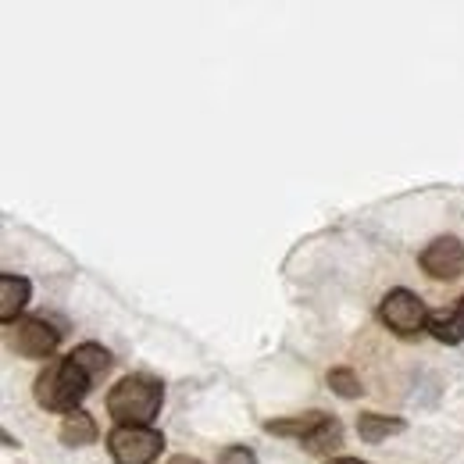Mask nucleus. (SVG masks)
I'll list each match as a JSON object with an SVG mask.
<instances>
[{"label": "nucleus", "mask_w": 464, "mask_h": 464, "mask_svg": "<svg viewBox=\"0 0 464 464\" xmlns=\"http://www.w3.org/2000/svg\"><path fill=\"white\" fill-rule=\"evenodd\" d=\"M93 379L72 361V357H61L51 361L40 375H36V386H33V397L44 411H58V414H72L79 411L82 397L90 393Z\"/></svg>", "instance_id": "obj_1"}, {"label": "nucleus", "mask_w": 464, "mask_h": 464, "mask_svg": "<svg viewBox=\"0 0 464 464\" xmlns=\"http://www.w3.org/2000/svg\"><path fill=\"white\" fill-rule=\"evenodd\" d=\"M165 404V386L150 375H125L108 393V414L118 425H150Z\"/></svg>", "instance_id": "obj_2"}, {"label": "nucleus", "mask_w": 464, "mask_h": 464, "mask_svg": "<svg viewBox=\"0 0 464 464\" xmlns=\"http://www.w3.org/2000/svg\"><path fill=\"white\" fill-rule=\"evenodd\" d=\"M108 450L115 464H154L165 450V436L150 425H115L108 432Z\"/></svg>", "instance_id": "obj_3"}, {"label": "nucleus", "mask_w": 464, "mask_h": 464, "mask_svg": "<svg viewBox=\"0 0 464 464\" xmlns=\"http://www.w3.org/2000/svg\"><path fill=\"white\" fill-rule=\"evenodd\" d=\"M379 318L397 333V336H418L429 329V311L425 300L411 290H390L379 304Z\"/></svg>", "instance_id": "obj_4"}, {"label": "nucleus", "mask_w": 464, "mask_h": 464, "mask_svg": "<svg viewBox=\"0 0 464 464\" xmlns=\"http://www.w3.org/2000/svg\"><path fill=\"white\" fill-rule=\"evenodd\" d=\"M418 265L429 279L436 283H454L464 276V243L458 236H440L432 239L421 254H418Z\"/></svg>", "instance_id": "obj_5"}, {"label": "nucleus", "mask_w": 464, "mask_h": 464, "mask_svg": "<svg viewBox=\"0 0 464 464\" xmlns=\"http://www.w3.org/2000/svg\"><path fill=\"white\" fill-rule=\"evenodd\" d=\"M7 343L22 357H51L61 343V333L47 318H22L7 329Z\"/></svg>", "instance_id": "obj_6"}, {"label": "nucleus", "mask_w": 464, "mask_h": 464, "mask_svg": "<svg viewBox=\"0 0 464 464\" xmlns=\"http://www.w3.org/2000/svg\"><path fill=\"white\" fill-rule=\"evenodd\" d=\"M29 296H33V283H29V279L4 272V276H0V322H4V325H14L18 314L25 311Z\"/></svg>", "instance_id": "obj_7"}, {"label": "nucleus", "mask_w": 464, "mask_h": 464, "mask_svg": "<svg viewBox=\"0 0 464 464\" xmlns=\"http://www.w3.org/2000/svg\"><path fill=\"white\" fill-rule=\"evenodd\" d=\"M429 333H432L440 343H447V347L464 343V296L454 300L450 307L429 314Z\"/></svg>", "instance_id": "obj_8"}, {"label": "nucleus", "mask_w": 464, "mask_h": 464, "mask_svg": "<svg viewBox=\"0 0 464 464\" xmlns=\"http://www.w3.org/2000/svg\"><path fill=\"white\" fill-rule=\"evenodd\" d=\"M325 418H329V414H322V411H307V414H296V418H276V421H265V432L307 443V440L325 425Z\"/></svg>", "instance_id": "obj_9"}, {"label": "nucleus", "mask_w": 464, "mask_h": 464, "mask_svg": "<svg viewBox=\"0 0 464 464\" xmlns=\"http://www.w3.org/2000/svg\"><path fill=\"white\" fill-rule=\"evenodd\" d=\"M93 440H97L93 414H86L82 407L72 411V414H64V421H61V443H68V447H90Z\"/></svg>", "instance_id": "obj_10"}, {"label": "nucleus", "mask_w": 464, "mask_h": 464, "mask_svg": "<svg viewBox=\"0 0 464 464\" xmlns=\"http://www.w3.org/2000/svg\"><path fill=\"white\" fill-rule=\"evenodd\" d=\"M397 432H404V418H390V414H375V411L357 418V436L364 443H382V440H390Z\"/></svg>", "instance_id": "obj_11"}, {"label": "nucleus", "mask_w": 464, "mask_h": 464, "mask_svg": "<svg viewBox=\"0 0 464 464\" xmlns=\"http://www.w3.org/2000/svg\"><path fill=\"white\" fill-rule=\"evenodd\" d=\"M93 382L101 379V375H108V368H111V353L101 347V343H82V347H75L72 353H68Z\"/></svg>", "instance_id": "obj_12"}, {"label": "nucleus", "mask_w": 464, "mask_h": 464, "mask_svg": "<svg viewBox=\"0 0 464 464\" xmlns=\"http://www.w3.org/2000/svg\"><path fill=\"white\" fill-rule=\"evenodd\" d=\"M343 443V429H340V421L336 418H325V425L304 443V450H311V454H325V450H336Z\"/></svg>", "instance_id": "obj_13"}, {"label": "nucleus", "mask_w": 464, "mask_h": 464, "mask_svg": "<svg viewBox=\"0 0 464 464\" xmlns=\"http://www.w3.org/2000/svg\"><path fill=\"white\" fill-rule=\"evenodd\" d=\"M329 386H333L340 397H347V401L364 393V390H361V379H357L350 368H333V372H329Z\"/></svg>", "instance_id": "obj_14"}, {"label": "nucleus", "mask_w": 464, "mask_h": 464, "mask_svg": "<svg viewBox=\"0 0 464 464\" xmlns=\"http://www.w3.org/2000/svg\"><path fill=\"white\" fill-rule=\"evenodd\" d=\"M218 464H257V461H254L250 447H226V450L218 454Z\"/></svg>", "instance_id": "obj_15"}, {"label": "nucleus", "mask_w": 464, "mask_h": 464, "mask_svg": "<svg viewBox=\"0 0 464 464\" xmlns=\"http://www.w3.org/2000/svg\"><path fill=\"white\" fill-rule=\"evenodd\" d=\"M169 464H200L197 458H189V454H179V458H172Z\"/></svg>", "instance_id": "obj_16"}, {"label": "nucleus", "mask_w": 464, "mask_h": 464, "mask_svg": "<svg viewBox=\"0 0 464 464\" xmlns=\"http://www.w3.org/2000/svg\"><path fill=\"white\" fill-rule=\"evenodd\" d=\"M325 464H364V461H357V458H333V461H325Z\"/></svg>", "instance_id": "obj_17"}]
</instances>
